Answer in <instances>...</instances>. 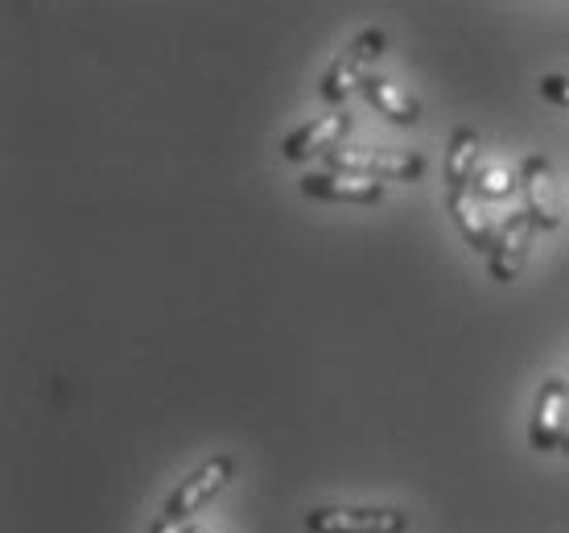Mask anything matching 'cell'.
<instances>
[{
	"instance_id": "30bf717a",
	"label": "cell",
	"mask_w": 569,
	"mask_h": 533,
	"mask_svg": "<svg viewBox=\"0 0 569 533\" xmlns=\"http://www.w3.org/2000/svg\"><path fill=\"white\" fill-rule=\"evenodd\" d=\"M363 96L376 103V112H385L392 125H417L421 120V108L417 100L397 83V79H385V75H368L363 79Z\"/></svg>"
},
{
	"instance_id": "5b68a950",
	"label": "cell",
	"mask_w": 569,
	"mask_h": 533,
	"mask_svg": "<svg viewBox=\"0 0 569 533\" xmlns=\"http://www.w3.org/2000/svg\"><path fill=\"white\" fill-rule=\"evenodd\" d=\"M532 228H537V224H532L528 211L503 219V228L496 231V245L487 253V269H491L496 282H516V277H520L528 253H532Z\"/></svg>"
},
{
	"instance_id": "277c9868",
	"label": "cell",
	"mask_w": 569,
	"mask_h": 533,
	"mask_svg": "<svg viewBox=\"0 0 569 533\" xmlns=\"http://www.w3.org/2000/svg\"><path fill=\"white\" fill-rule=\"evenodd\" d=\"M400 509H313L306 533H405Z\"/></svg>"
},
{
	"instance_id": "52a82bcc",
	"label": "cell",
	"mask_w": 569,
	"mask_h": 533,
	"mask_svg": "<svg viewBox=\"0 0 569 533\" xmlns=\"http://www.w3.org/2000/svg\"><path fill=\"white\" fill-rule=\"evenodd\" d=\"M569 418V389L561 376H549L537 393V409H532V426H528V438L537 451H553L561 447V434H566Z\"/></svg>"
},
{
	"instance_id": "e0dca14e",
	"label": "cell",
	"mask_w": 569,
	"mask_h": 533,
	"mask_svg": "<svg viewBox=\"0 0 569 533\" xmlns=\"http://www.w3.org/2000/svg\"><path fill=\"white\" fill-rule=\"evenodd\" d=\"M186 533H214V530H207V525H194V530H186Z\"/></svg>"
},
{
	"instance_id": "9a60e30c",
	"label": "cell",
	"mask_w": 569,
	"mask_h": 533,
	"mask_svg": "<svg viewBox=\"0 0 569 533\" xmlns=\"http://www.w3.org/2000/svg\"><path fill=\"white\" fill-rule=\"evenodd\" d=\"M149 533H186V530H182V521L161 517V521H153V530H149Z\"/></svg>"
},
{
	"instance_id": "3957f363",
	"label": "cell",
	"mask_w": 569,
	"mask_h": 533,
	"mask_svg": "<svg viewBox=\"0 0 569 533\" xmlns=\"http://www.w3.org/2000/svg\"><path fill=\"white\" fill-rule=\"evenodd\" d=\"M231 476H236V463H231L228 455H214V460H207L199 472H194V476H186L182 484H178V492L166 501V517H170V521L194 517L207 501H214L219 492L228 488Z\"/></svg>"
},
{
	"instance_id": "2e32d148",
	"label": "cell",
	"mask_w": 569,
	"mask_h": 533,
	"mask_svg": "<svg viewBox=\"0 0 569 533\" xmlns=\"http://www.w3.org/2000/svg\"><path fill=\"white\" fill-rule=\"evenodd\" d=\"M561 451L569 455V418H566V434H561Z\"/></svg>"
},
{
	"instance_id": "9c48e42d",
	"label": "cell",
	"mask_w": 569,
	"mask_h": 533,
	"mask_svg": "<svg viewBox=\"0 0 569 533\" xmlns=\"http://www.w3.org/2000/svg\"><path fill=\"white\" fill-rule=\"evenodd\" d=\"M520 187H525L532 224H537V228H557V224H561V211H557V187H553L549 158L532 154V158L520 166Z\"/></svg>"
},
{
	"instance_id": "7a4b0ae2",
	"label": "cell",
	"mask_w": 569,
	"mask_h": 533,
	"mask_svg": "<svg viewBox=\"0 0 569 533\" xmlns=\"http://www.w3.org/2000/svg\"><path fill=\"white\" fill-rule=\"evenodd\" d=\"M380 55H385V33H380V29L359 33L356 42L330 62L327 79H322V96H327L330 103H342L356 87H363V79H368V62Z\"/></svg>"
},
{
	"instance_id": "7c38bea8",
	"label": "cell",
	"mask_w": 569,
	"mask_h": 533,
	"mask_svg": "<svg viewBox=\"0 0 569 533\" xmlns=\"http://www.w3.org/2000/svg\"><path fill=\"white\" fill-rule=\"evenodd\" d=\"M450 216H455L458 231L467 236L470 248H479V253H491V245H496V228L487 224V216L479 211V203L470 199L467 190H450Z\"/></svg>"
},
{
	"instance_id": "5bb4252c",
	"label": "cell",
	"mask_w": 569,
	"mask_h": 533,
	"mask_svg": "<svg viewBox=\"0 0 569 533\" xmlns=\"http://www.w3.org/2000/svg\"><path fill=\"white\" fill-rule=\"evenodd\" d=\"M541 96H545V100L561 103V108H569V79H566V75H545Z\"/></svg>"
},
{
	"instance_id": "6da1fadb",
	"label": "cell",
	"mask_w": 569,
	"mask_h": 533,
	"mask_svg": "<svg viewBox=\"0 0 569 533\" xmlns=\"http://www.w3.org/2000/svg\"><path fill=\"white\" fill-rule=\"evenodd\" d=\"M330 170L342 174H363L376 182L400 178V182H417L426 174V158L421 154H400V149H363V145H339L335 154H327Z\"/></svg>"
},
{
	"instance_id": "8fae6325",
	"label": "cell",
	"mask_w": 569,
	"mask_h": 533,
	"mask_svg": "<svg viewBox=\"0 0 569 533\" xmlns=\"http://www.w3.org/2000/svg\"><path fill=\"white\" fill-rule=\"evenodd\" d=\"M479 178V132L458 129L450 137V154H446V182L450 190H467V182Z\"/></svg>"
},
{
	"instance_id": "ba28073f",
	"label": "cell",
	"mask_w": 569,
	"mask_h": 533,
	"mask_svg": "<svg viewBox=\"0 0 569 533\" xmlns=\"http://www.w3.org/2000/svg\"><path fill=\"white\" fill-rule=\"evenodd\" d=\"M347 129H351V116L342 112V108H335V112L318 116L310 125H301L298 132H289V137H284V158L306 161V158H318V154H335L339 141L347 137Z\"/></svg>"
},
{
	"instance_id": "4fadbf2b",
	"label": "cell",
	"mask_w": 569,
	"mask_h": 533,
	"mask_svg": "<svg viewBox=\"0 0 569 533\" xmlns=\"http://www.w3.org/2000/svg\"><path fill=\"white\" fill-rule=\"evenodd\" d=\"M512 174L503 170V166H483L479 178H475V190L483 195V199H508L512 195Z\"/></svg>"
},
{
	"instance_id": "8992f818",
	"label": "cell",
	"mask_w": 569,
	"mask_h": 533,
	"mask_svg": "<svg viewBox=\"0 0 569 533\" xmlns=\"http://www.w3.org/2000/svg\"><path fill=\"white\" fill-rule=\"evenodd\" d=\"M301 190H306L310 199L359 203V207H371V203L385 199V182H376V178H363V174H342V170L301 174Z\"/></svg>"
}]
</instances>
